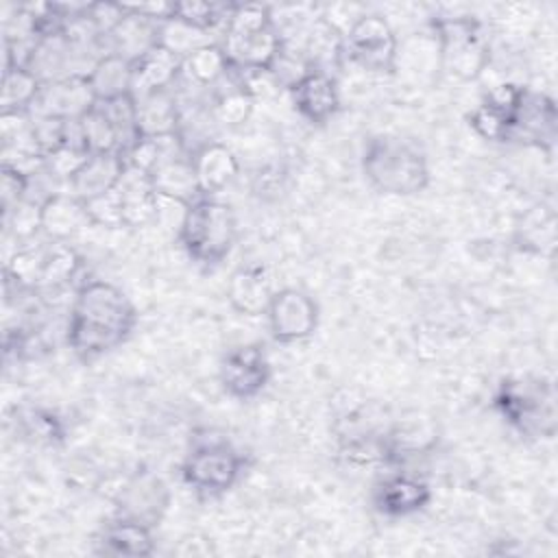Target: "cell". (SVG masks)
I'll return each mask as SVG.
<instances>
[{"mask_svg": "<svg viewBox=\"0 0 558 558\" xmlns=\"http://www.w3.org/2000/svg\"><path fill=\"white\" fill-rule=\"evenodd\" d=\"M495 408L501 418L527 438L556 434V388L545 377H506L497 386Z\"/></svg>", "mask_w": 558, "mask_h": 558, "instance_id": "5", "label": "cell"}, {"mask_svg": "<svg viewBox=\"0 0 558 558\" xmlns=\"http://www.w3.org/2000/svg\"><path fill=\"white\" fill-rule=\"evenodd\" d=\"M118 194L122 198L124 227H146L157 218L161 198L153 190L150 177L146 172L126 166L118 183Z\"/></svg>", "mask_w": 558, "mask_h": 558, "instance_id": "25", "label": "cell"}, {"mask_svg": "<svg viewBox=\"0 0 558 558\" xmlns=\"http://www.w3.org/2000/svg\"><path fill=\"white\" fill-rule=\"evenodd\" d=\"M192 168L203 196H218L240 174V161L235 153L222 142H207L192 155Z\"/></svg>", "mask_w": 558, "mask_h": 558, "instance_id": "17", "label": "cell"}, {"mask_svg": "<svg viewBox=\"0 0 558 558\" xmlns=\"http://www.w3.org/2000/svg\"><path fill=\"white\" fill-rule=\"evenodd\" d=\"M440 65L460 81L477 78L488 65V41L475 17H440L434 22Z\"/></svg>", "mask_w": 558, "mask_h": 558, "instance_id": "7", "label": "cell"}, {"mask_svg": "<svg viewBox=\"0 0 558 558\" xmlns=\"http://www.w3.org/2000/svg\"><path fill=\"white\" fill-rule=\"evenodd\" d=\"M133 63L120 54L105 52L87 74L96 102H111L131 94Z\"/></svg>", "mask_w": 558, "mask_h": 558, "instance_id": "27", "label": "cell"}, {"mask_svg": "<svg viewBox=\"0 0 558 558\" xmlns=\"http://www.w3.org/2000/svg\"><path fill=\"white\" fill-rule=\"evenodd\" d=\"M510 111L482 100L471 113H469V124L471 129L488 140V142H508L510 140Z\"/></svg>", "mask_w": 558, "mask_h": 558, "instance_id": "35", "label": "cell"}, {"mask_svg": "<svg viewBox=\"0 0 558 558\" xmlns=\"http://www.w3.org/2000/svg\"><path fill=\"white\" fill-rule=\"evenodd\" d=\"M288 92L294 109L310 124L320 126L329 122L340 109V92L331 72L314 68L303 74Z\"/></svg>", "mask_w": 558, "mask_h": 558, "instance_id": "15", "label": "cell"}, {"mask_svg": "<svg viewBox=\"0 0 558 558\" xmlns=\"http://www.w3.org/2000/svg\"><path fill=\"white\" fill-rule=\"evenodd\" d=\"M87 214L92 225H100L107 229L124 227V214H122V198L118 194V187H113L107 194H100L92 201H85Z\"/></svg>", "mask_w": 558, "mask_h": 558, "instance_id": "37", "label": "cell"}, {"mask_svg": "<svg viewBox=\"0 0 558 558\" xmlns=\"http://www.w3.org/2000/svg\"><path fill=\"white\" fill-rule=\"evenodd\" d=\"M26 427H28L31 436H35L37 440H44V442H54L63 436L61 421L52 412H46V410L28 412Z\"/></svg>", "mask_w": 558, "mask_h": 558, "instance_id": "39", "label": "cell"}, {"mask_svg": "<svg viewBox=\"0 0 558 558\" xmlns=\"http://www.w3.org/2000/svg\"><path fill=\"white\" fill-rule=\"evenodd\" d=\"M78 124H81L83 144H85L89 155H96V153H122L120 133H118L113 120L109 118V113L105 111L102 105L96 102L78 120Z\"/></svg>", "mask_w": 558, "mask_h": 558, "instance_id": "32", "label": "cell"}, {"mask_svg": "<svg viewBox=\"0 0 558 558\" xmlns=\"http://www.w3.org/2000/svg\"><path fill=\"white\" fill-rule=\"evenodd\" d=\"M556 126H558V113H556L554 98L543 92L523 87L510 116L508 142L536 146L549 153L556 144Z\"/></svg>", "mask_w": 558, "mask_h": 558, "instance_id": "11", "label": "cell"}, {"mask_svg": "<svg viewBox=\"0 0 558 558\" xmlns=\"http://www.w3.org/2000/svg\"><path fill=\"white\" fill-rule=\"evenodd\" d=\"M244 471V456L225 440L196 442L181 464L183 482L201 495L216 497L235 486Z\"/></svg>", "mask_w": 558, "mask_h": 558, "instance_id": "8", "label": "cell"}, {"mask_svg": "<svg viewBox=\"0 0 558 558\" xmlns=\"http://www.w3.org/2000/svg\"><path fill=\"white\" fill-rule=\"evenodd\" d=\"M253 107H255V100L240 87L233 72L229 70V74L214 87V100H211L214 122L229 129L240 126L251 118Z\"/></svg>", "mask_w": 558, "mask_h": 558, "instance_id": "30", "label": "cell"}, {"mask_svg": "<svg viewBox=\"0 0 558 558\" xmlns=\"http://www.w3.org/2000/svg\"><path fill=\"white\" fill-rule=\"evenodd\" d=\"M181 57L163 46H155L137 61H133L131 96L140 98L159 89H170L181 78Z\"/></svg>", "mask_w": 558, "mask_h": 558, "instance_id": "22", "label": "cell"}, {"mask_svg": "<svg viewBox=\"0 0 558 558\" xmlns=\"http://www.w3.org/2000/svg\"><path fill=\"white\" fill-rule=\"evenodd\" d=\"M92 225L85 201L68 190L54 192L41 201V233L46 240L70 242Z\"/></svg>", "mask_w": 558, "mask_h": 558, "instance_id": "19", "label": "cell"}, {"mask_svg": "<svg viewBox=\"0 0 558 558\" xmlns=\"http://www.w3.org/2000/svg\"><path fill=\"white\" fill-rule=\"evenodd\" d=\"M4 214V227L13 233L15 240H31L41 231V203L24 198Z\"/></svg>", "mask_w": 558, "mask_h": 558, "instance_id": "36", "label": "cell"}, {"mask_svg": "<svg viewBox=\"0 0 558 558\" xmlns=\"http://www.w3.org/2000/svg\"><path fill=\"white\" fill-rule=\"evenodd\" d=\"M170 501V486L161 475L150 469L133 471L113 497L116 517L131 519L148 527H157L163 521Z\"/></svg>", "mask_w": 558, "mask_h": 558, "instance_id": "10", "label": "cell"}, {"mask_svg": "<svg viewBox=\"0 0 558 558\" xmlns=\"http://www.w3.org/2000/svg\"><path fill=\"white\" fill-rule=\"evenodd\" d=\"M432 501V488L412 473L395 471L373 486V506L386 517H408Z\"/></svg>", "mask_w": 558, "mask_h": 558, "instance_id": "16", "label": "cell"}, {"mask_svg": "<svg viewBox=\"0 0 558 558\" xmlns=\"http://www.w3.org/2000/svg\"><path fill=\"white\" fill-rule=\"evenodd\" d=\"M83 259L68 242L46 240L41 244H26L17 248L7 266V283L20 292H50L65 288L81 270Z\"/></svg>", "mask_w": 558, "mask_h": 558, "instance_id": "6", "label": "cell"}, {"mask_svg": "<svg viewBox=\"0 0 558 558\" xmlns=\"http://www.w3.org/2000/svg\"><path fill=\"white\" fill-rule=\"evenodd\" d=\"M209 35L211 33L196 28L192 24H185L177 17H168L159 24V46L168 48L170 52H174L181 59L192 54L196 48L211 44Z\"/></svg>", "mask_w": 558, "mask_h": 558, "instance_id": "33", "label": "cell"}, {"mask_svg": "<svg viewBox=\"0 0 558 558\" xmlns=\"http://www.w3.org/2000/svg\"><path fill=\"white\" fill-rule=\"evenodd\" d=\"M126 161L122 153H96L85 159V163L76 170V174L68 183V192L78 196L81 201H92L100 194L118 187L124 174Z\"/></svg>", "mask_w": 558, "mask_h": 558, "instance_id": "20", "label": "cell"}, {"mask_svg": "<svg viewBox=\"0 0 558 558\" xmlns=\"http://www.w3.org/2000/svg\"><path fill=\"white\" fill-rule=\"evenodd\" d=\"M362 172L373 190L390 196H412L429 185V163L412 140L379 133L366 140Z\"/></svg>", "mask_w": 558, "mask_h": 558, "instance_id": "2", "label": "cell"}, {"mask_svg": "<svg viewBox=\"0 0 558 558\" xmlns=\"http://www.w3.org/2000/svg\"><path fill=\"white\" fill-rule=\"evenodd\" d=\"M135 120L140 137L174 135L181 122V102L174 87L135 98Z\"/></svg>", "mask_w": 558, "mask_h": 558, "instance_id": "21", "label": "cell"}, {"mask_svg": "<svg viewBox=\"0 0 558 558\" xmlns=\"http://www.w3.org/2000/svg\"><path fill=\"white\" fill-rule=\"evenodd\" d=\"M399 41L390 22L379 13L357 15L342 35V57L371 74H390L397 68Z\"/></svg>", "mask_w": 558, "mask_h": 558, "instance_id": "9", "label": "cell"}, {"mask_svg": "<svg viewBox=\"0 0 558 558\" xmlns=\"http://www.w3.org/2000/svg\"><path fill=\"white\" fill-rule=\"evenodd\" d=\"M514 244L521 251L549 255L556 244V214L547 205L530 207L514 227Z\"/></svg>", "mask_w": 558, "mask_h": 558, "instance_id": "28", "label": "cell"}, {"mask_svg": "<svg viewBox=\"0 0 558 558\" xmlns=\"http://www.w3.org/2000/svg\"><path fill=\"white\" fill-rule=\"evenodd\" d=\"M220 386L222 390L240 401L257 397L270 379V362L262 344L246 342L229 349L220 362Z\"/></svg>", "mask_w": 558, "mask_h": 558, "instance_id": "13", "label": "cell"}, {"mask_svg": "<svg viewBox=\"0 0 558 558\" xmlns=\"http://www.w3.org/2000/svg\"><path fill=\"white\" fill-rule=\"evenodd\" d=\"M98 551L109 556H150L155 551L153 527L131 519L113 517L98 534Z\"/></svg>", "mask_w": 558, "mask_h": 558, "instance_id": "26", "label": "cell"}, {"mask_svg": "<svg viewBox=\"0 0 558 558\" xmlns=\"http://www.w3.org/2000/svg\"><path fill=\"white\" fill-rule=\"evenodd\" d=\"M235 4H216V2H201V0H187V2H174L172 17L192 24L196 28H203L211 33L214 28L227 24L231 11Z\"/></svg>", "mask_w": 558, "mask_h": 558, "instance_id": "34", "label": "cell"}, {"mask_svg": "<svg viewBox=\"0 0 558 558\" xmlns=\"http://www.w3.org/2000/svg\"><path fill=\"white\" fill-rule=\"evenodd\" d=\"M233 70H270L283 37L266 4H235L218 41Z\"/></svg>", "mask_w": 558, "mask_h": 558, "instance_id": "3", "label": "cell"}, {"mask_svg": "<svg viewBox=\"0 0 558 558\" xmlns=\"http://www.w3.org/2000/svg\"><path fill=\"white\" fill-rule=\"evenodd\" d=\"M235 238V214L216 196H203L183 209L179 242L196 264L218 266L231 253Z\"/></svg>", "mask_w": 558, "mask_h": 558, "instance_id": "4", "label": "cell"}, {"mask_svg": "<svg viewBox=\"0 0 558 558\" xmlns=\"http://www.w3.org/2000/svg\"><path fill=\"white\" fill-rule=\"evenodd\" d=\"M31 177L22 170H15L11 166H0V198H2V211L11 209L20 201L28 198Z\"/></svg>", "mask_w": 558, "mask_h": 558, "instance_id": "38", "label": "cell"}, {"mask_svg": "<svg viewBox=\"0 0 558 558\" xmlns=\"http://www.w3.org/2000/svg\"><path fill=\"white\" fill-rule=\"evenodd\" d=\"M148 177H150L153 190L157 192V196L161 201H172L181 207H187V205L196 203L198 198H203L194 168H192L190 153H181V155L166 159Z\"/></svg>", "mask_w": 558, "mask_h": 558, "instance_id": "23", "label": "cell"}, {"mask_svg": "<svg viewBox=\"0 0 558 558\" xmlns=\"http://www.w3.org/2000/svg\"><path fill=\"white\" fill-rule=\"evenodd\" d=\"M126 11V9H124ZM159 24L148 17L129 13L116 24V28L102 39L105 52L124 57L126 61H137L142 54L159 46Z\"/></svg>", "mask_w": 558, "mask_h": 558, "instance_id": "24", "label": "cell"}, {"mask_svg": "<svg viewBox=\"0 0 558 558\" xmlns=\"http://www.w3.org/2000/svg\"><path fill=\"white\" fill-rule=\"evenodd\" d=\"M135 325L137 310L133 301L118 286L92 279L76 288L65 342L78 357L92 360L120 347Z\"/></svg>", "mask_w": 558, "mask_h": 558, "instance_id": "1", "label": "cell"}, {"mask_svg": "<svg viewBox=\"0 0 558 558\" xmlns=\"http://www.w3.org/2000/svg\"><path fill=\"white\" fill-rule=\"evenodd\" d=\"M270 336L281 344H292L314 336L318 327L316 301L299 288H281L266 310Z\"/></svg>", "mask_w": 558, "mask_h": 558, "instance_id": "12", "label": "cell"}, {"mask_svg": "<svg viewBox=\"0 0 558 558\" xmlns=\"http://www.w3.org/2000/svg\"><path fill=\"white\" fill-rule=\"evenodd\" d=\"M272 279L266 266L262 264H246L231 272L227 283V299L231 307L244 316H259L266 314L272 294Z\"/></svg>", "mask_w": 558, "mask_h": 558, "instance_id": "18", "label": "cell"}, {"mask_svg": "<svg viewBox=\"0 0 558 558\" xmlns=\"http://www.w3.org/2000/svg\"><path fill=\"white\" fill-rule=\"evenodd\" d=\"M94 105L96 98L92 94L87 76H70L41 83L39 96L31 107V113L57 120H81Z\"/></svg>", "mask_w": 558, "mask_h": 558, "instance_id": "14", "label": "cell"}, {"mask_svg": "<svg viewBox=\"0 0 558 558\" xmlns=\"http://www.w3.org/2000/svg\"><path fill=\"white\" fill-rule=\"evenodd\" d=\"M41 89V81L26 65H4L0 113L31 111Z\"/></svg>", "mask_w": 558, "mask_h": 558, "instance_id": "31", "label": "cell"}, {"mask_svg": "<svg viewBox=\"0 0 558 558\" xmlns=\"http://www.w3.org/2000/svg\"><path fill=\"white\" fill-rule=\"evenodd\" d=\"M229 70L231 65L218 41L196 48L181 61V78L203 89H214L229 74Z\"/></svg>", "mask_w": 558, "mask_h": 558, "instance_id": "29", "label": "cell"}]
</instances>
